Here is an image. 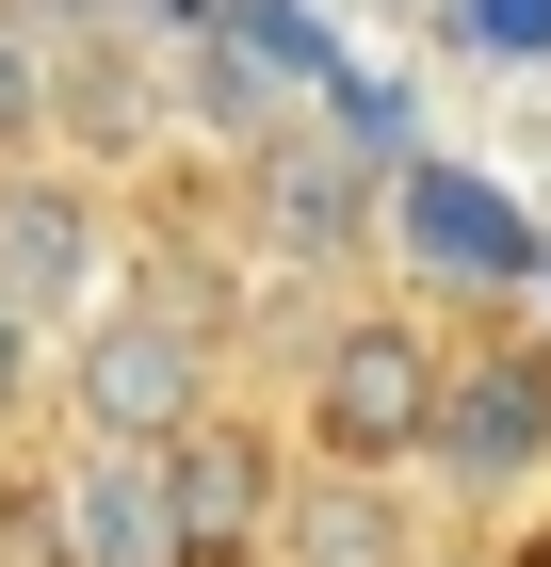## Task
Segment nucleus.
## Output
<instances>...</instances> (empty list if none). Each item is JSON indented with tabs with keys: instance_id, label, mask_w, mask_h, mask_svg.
Wrapping results in <instances>:
<instances>
[{
	"instance_id": "nucleus-9",
	"label": "nucleus",
	"mask_w": 551,
	"mask_h": 567,
	"mask_svg": "<svg viewBox=\"0 0 551 567\" xmlns=\"http://www.w3.org/2000/svg\"><path fill=\"white\" fill-rule=\"evenodd\" d=\"M293 551H308V567H389V519H374V503H308Z\"/></svg>"
},
{
	"instance_id": "nucleus-3",
	"label": "nucleus",
	"mask_w": 551,
	"mask_h": 567,
	"mask_svg": "<svg viewBox=\"0 0 551 567\" xmlns=\"http://www.w3.org/2000/svg\"><path fill=\"white\" fill-rule=\"evenodd\" d=\"M98 276H114L98 195H82V178H49V163H0V308L49 341L65 308H98Z\"/></svg>"
},
{
	"instance_id": "nucleus-6",
	"label": "nucleus",
	"mask_w": 551,
	"mask_h": 567,
	"mask_svg": "<svg viewBox=\"0 0 551 567\" xmlns=\"http://www.w3.org/2000/svg\"><path fill=\"white\" fill-rule=\"evenodd\" d=\"M374 212L406 227V260H422V276H455V292H503V276H535V227H519L487 178H455V163H406Z\"/></svg>"
},
{
	"instance_id": "nucleus-12",
	"label": "nucleus",
	"mask_w": 551,
	"mask_h": 567,
	"mask_svg": "<svg viewBox=\"0 0 551 567\" xmlns=\"http://www.w3.org/2000/svg\"><path fill=\"white\" fill-rule=\"evenodd\" d=\"M33 357H49V341H33V324H17V308H0V422L33 405Z\"/></svg>"
},
{
	"instance_id": "nucleus-4",
	"label": "nucleus",
	"mask_w": 551,
	"mask_h": 567,
	"mask_svg": "<svg viewBox=\"0 0 551 567\" xmlns=\"http://www.w3.org/2000/svg\"><path fill=\"white\" fill-rule=\"evenodd\" d=\"M422 454L487 503V486H519V471H551V357L535 341H503V357H455L438 373V422H422Z\"/></svg>"
},
{
	"instance_id": "nucleus-2",
	"label": "nucleus",
	"mask_w": 551,
	"mask_h": 567,
	"mask_svg": "<svg viewBox=\"0 0 551 567\" xmlns=\"http://www.w3.org/2000/svg\"><path fill=\"white\" fill-rule=\"evenodd\" d=\"M438 422V341L422 324H325V357H308V437H325L340 471H406Z\"/></svg>"
},
{
	"instance_id": "nucleus-8",
	"label": "nucleus",
	"mask_w": 551,
	"mask_h": 567,
	"mask_svg": "<svg viewBox=\"0 0 551 567\" xmlns=\"http://www.w3.org/2000/svg\"><path fill=\"white\" fill-rule=\"evenodd\" d=\"M49 535H65V567H178L163 551V454H98L49 486Z\"/></svg>"
},
{
	"instance_id": "nucleus-11",
	"label": "nucleus",
	"mask_w": 551,
	"mask_h": 567,
	"mask_svg": "<svg viewBox=\"0 0 551 567\" xmlns=\"http://www.w3.org/2000/svg\"><path fill=\"white\" fill-rule=\"evenodd\" d=\"M470 33L487 49H551V0H470Z\"/></svg>"
},
{
	"instance_id": "nucleus-10",
	"label": "nucleus",
	"mask_w": 551,
	"mask_h": 567,
	"mask_svg": "<svg viewBox=\"0 0 551 567\" xmlns=\"http://www.w3.org/2000/svg\"><path fill=\"white\" fill-rule=\"evenodd\" d=\"M33 131H49V49L0 33V146H33Z\"/></svg>"
},
{
	"instance_id": "nucleus-5",
	"label": "nucleus",
	"mask_w": 551,
	"mask_h": 567,
	"mask_svg": "<svg viewBox=\"0 0 551 567\" xmlns=\"http://www.w3.org/2000/svg\"><path fill=\"white\" fill-rule=\"evenodd\" d=\"M259 535H276V454H259L227 405L178 422V437H163V551H178V567H244Z\"/></svg>"
},
{
	"instance_id": "nucleus-7",
	"label": "nucleus",
	"mask_w": 551,
	"mask_h": 567,
	"mask_svg": "<svg viewBox=\"0 0 551 567\" xmlns=\"http://www.w3.org/2000/svg\"><path fill=\"white\" fill-rule=\"evenodd\" d=\"M244 163H259V227H276V244H308V260H340V244L374 227V195H389L374 146H325V131H259Z\"/></svg>"
},
{
	"instance_id": "nucleus-1",
	"label": "nucleus",
	"mask_w": 551,
	"mask_h": 567,
	"mask_svg": "<svg viewBox=\"0 0 551 567\" xmlns=\"http://www.w3.org/2000/svg\"><path fill=\"white\" fill-rule=\"evenodd\" d=\"M65 405H82L98 454H163L178 422H212V324L163 308V292L82 308V341H65Z\"/></svg>"
}]
</instances>
